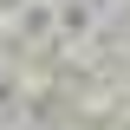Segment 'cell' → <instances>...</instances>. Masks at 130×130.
I'll return each instance as SVG.
<instances>
[{"label": "cell", "mask_w": 130, "mask_h": 130, "mask_svg": "<svg viewBox=\"0 0 130 130\" xmlns=\"http://www.w3.org/2000/svg\"><path fill=\"white\" fill-rule=\"evenodd\" d=\"M20 7H26V0H0V26H7V20H13Z\"/></svg>", "instance_id": "3"}, {"label": "cell", "mask_w": 130, "mask_h": 130, "mask_svg": "<svg viewBox=\"0 0 130 130\" xmlns=\"http://www.w3.org/2000/svg\"><path fill=\"white\" fill-rule=\"evenodd\" d=\"M7 39H13V52H46L52 46V0H26L7 20Z\"/></svg>", "instance_id": "1"}, {"label": "cell", "mask_w": 130, "mask_h": 130, "mask_svg": "<svg viewBox=\"0 0 130 130\" xmlns=\"http://www.w3.org/2000/svg\"><path fill=\"white\" fill-rule=\"evenodd\" d=\"M20 104H26V78H20V65L7 59V65H0V117H13Z\"/></svg>", "instance_id": "2"}]
</instances>
